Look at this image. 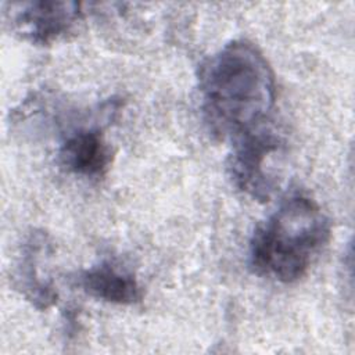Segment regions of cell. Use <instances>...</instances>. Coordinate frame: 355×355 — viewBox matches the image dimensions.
Wrapping results in <instances>:
<instances>
[{"mask_svg": "<svg viewBox=\"0 0 355 355\" xmlns=\"http://www.w3.org/2000/svg\"><path fill=\"white\" fill-rule=\"evenodd\" d=\"M330 236L331 223L320 205L308 196H291L254 230L250 268L276 282H297L306 275Z\"/></svg>", "mask_w": 355, "mask_h": 355, "instance_id": "2", "label": "cell"}, {"mask_svg": "<svg viewBox=\"0 0 355 355\" xmlns=\"http://www.w3.org/2000/svg\"><path fill=\"white\" fill-rule=\"evenodd\" d=\"M58 159L61 166L73 175L98 178L110 168L112 153L98 129L79 128L61 143Z\"/></svg>", "mask_w": 355, "mask_h": 355, "instance_id": "5", "label": "cell"}, {"mask_svg": "<svg viewBox=\"0 0 355 355\" xmlns=\"http://www.w3.org/2000/svg\"><path fill=\"white\" fill-rule=\"evenodd\" d=\"M227 171L234 186L257 201H269L279 187L275 157L283 150L282 136L268 123L232 140Z\"/></svg>", "mask_w": 355, "mask_h": 355, "instance_id": "3", "label": "cell"}, {"mask_svg": "<svg viewBox=\"0 0 355 355\" xmlns=\"http://www.w3.org/2000/svg\"><path fill=\"white\" fill-rule=\"evenodd\" d=\"M42 239L37 236H33L25 247L24 257L19 262V270H18V280L19 287L22 288V293L25 297L39 309H46L50 305H53L57 300V293L54 288L39 277L37 268H36V255L39 254Z\"/></svg>", "mask_w": 355, "mask_h": 355, "instance_id": "7", "label": "cell"}, {"mask_svg": "<svg viewBox=\"0 0 355 355\" xmlns=\"http://www.w3.org/2000/svg\"><path fill=\"white\" fill-rule=\"evenodd\" d=\"M18 7L15 26L24 37L36 44H50L64 37L83 17L76 1H32Z\"/></svg>", "mask_w": 355, "mask_h": 355, "instance_id": "4", "label": "cell"}, {"mask_svg": "<svg viewBox=\"0 0 355 355\" xmlns=\"http://www.w3.org/2000/svg\"><path fill=\"white\" fill-rule=\"evenodd\" d=\"M198 92L209 132L233 140L269 122L276 101L275 73L257 46L233 40L200 67Z\"/></svg>", "mask_w": 355, "mask_h": 355, "instance_id": "1", "label": "cell"}, {"mask_svg": "<svg viewBox=\"0 0 355 355\" xmlns=\"http://www.w3.org/2000/svg\"><path fill=\"white\" fill-rule=\"evenodd\" d=\"M78 284L90 297L110 304L132 305L141 298V288L136 277L108 261L82 270Z\"/></svg>", "mask_w": 355, "mask_h": 355, "instance_id": "6", "label": "cell"}]
</instances>
